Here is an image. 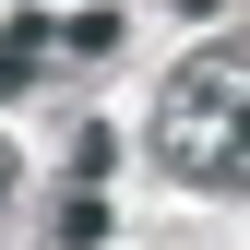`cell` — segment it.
I'll return each instance as SVG.
<instances>
[{
    "label": "cell",
    "mask_w": 250,
    "mask_h": 250,
    "mask_svg": "<svg viewBox=\"0 0 250 250\" xmlns=\"http://www.w3.org/2000/svg\"><path fill=\"white\" fill-rule=\"evenodd\" d=\"M36 48H48V24L12 12V36H0V96H24V83H36Z\"/></svg>",
    "instance_id": "obj_2"
},
{
    "label": "cell",
    "mask_w": 250,
    "mask_h": 250,
    "mask_svg": "<svg viewBox=\"0 0 250 250\" xmlns=\"http://www.w3.org/2000/svg\"><path fill=\"white\" fill-rule=\"evenodd\" d=\"M155 155L191 191H250V36H214L155 96Z\"/></svg>",
    "instance_id": "obj_1"
},
{
    "label": "cell",
    "mask_w": 250,
    "mask_h": 250,
    "mask_svg": "<svg viewBox=\"0 0 250 250\" xmlns=\"http://www.w3.org/2000/svg\"><path fill=\"white\" fill-rule=\"evenodd\" d=\"M0 203H12V143H0Z\"/></svg>",
    "instance_id": "obj_4"
},
{
    "label": "cell",
    "mask_w": 250,
    "mask_h": 250,
    "mask_svg": "<svg viewBox=\"0 0 250 250\" xmlns=\"http://www.w3.org/2000/svg\"><path fill=\"white\" fill-rule=\"evenodd\" d=\"M167 12H214V0H167Z\"/></svg>",
    "instance_id": "obj_5"
},
{
    "label": "cell",
    "mask_w": 250,
    "mask_h": 250,
    "mask_svg": "<svg viewBox=\"0 0 250 250\" xmlns=\"http://www.w3.org/2000/svg\"><path fill=\"white\" fill-rule=\"evenodd\" d=\"M96 238H107V203H96V179H83V191L60 203V250H96Z\"/></svg>",
    "instance_id": "obj_3"
}]
</instances>
